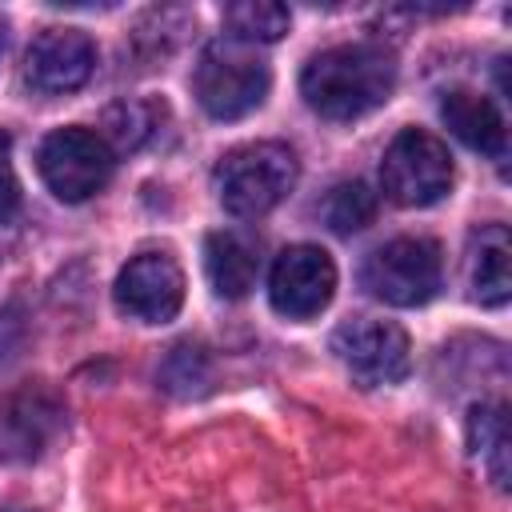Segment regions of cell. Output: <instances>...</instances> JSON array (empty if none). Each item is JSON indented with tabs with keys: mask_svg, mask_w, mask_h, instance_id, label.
I'll return each instance as SVG.
<instances>
[{
	"mask_svg": "<svg viewBox=\"0 0 512 512\" xmlns=\"http://www.w3.org/2000/svg\"><path fill=\"white\" fill-rule=\"evenodd\" d=\"M396 88V60L380 44H336L300 72L304 104L324 120H356L380 108Z\"/></svg>",
	"mask_w": 512,
	"mask_h": 512,
	"instance_id": "1",
	"label": "cell"
},
{
	"mask_svg": "<svg viewBox=\"0 0 512 512\" xmlns=\"http://www.w3.org/2000/svg\"><path fill=\"white\" fill-rule=\"evenodd\" d=\"M268 88H272L268 60L236 36L212 40L200 52L196 72H192V92L200 108L216 120H240L256 112L268 100Z\"/></svg>",
	"mask_w": 512,
	"mask_h": 512,
	"instance_id": "2",
	"label": "cell"
},
{
	"mask_svg": "<svg viewBox=\"0 0 512 512\" xmlns=\"http://www.w3.org/2000/svg\"><path fill=\"white\" fill-rule=\"evenodd\" d=\"M296 176H300V168H296V156L288 144L256 140V144H240L220 156V164L212 172V188L232 216L256 220V216L272 212L292 192Z\"/></svg>",
	"mask_w": 512,
	"mask_h": 512,
	"instance_id": "3",
	"label": "cell"
},
{
	"mask_svg": "<svg viewBox=\"0 0 512 512\" xmlns=\"http://www.w3.org/2000/svg\"><path fill=\"white\" fill-rule=\"evenodd\" d=\"M452 176L456 168H452L444 140L424 128H404L384 148V160H380L384 196L400 208H428L444 200L452 188Z\"/></svg>",
	"mask_w": 512,
	"mask_h": 512,
	"instance_id": "4",
	"label": "cell"
},
{
	"mask_svg": "<svg viewBox=\"0 0 512 512\" xmlns=\"http://www.w3.org/2000/svg\"><path fill=\"white\" fill-rule=\"evenodd\" d=\"M440 248L424 236H396L364 260V288L396 308L428 304L440 288Z\"/></svg>",
	"mask_w": 512,
	"mask_h": 512,
	"instance_id": "5",
	"label": "cell"
},
{
	"mask_svg": "<svg viewBox=\"0 0 512 512\" xmlns=\"http://www.w3.org/2000/svg\"><path fill=\"white\" fill-rule=\"evenodd\" d=\"M36 164H40V176L52 188V196H60L64 204H80L112 180L116 152L104 144L100 132L56 128V132L44 136Z\"/></svg>",
	"mask_w": 512,
	"mask_h": 512,
	"instance_id": "6",
	"label": "cell"
},
{
	"mask_svg": "<svg viewBox=\"0 0 512 512\" xmlns=\"http://www.w3.org/2000/svg\"><path fill=\"white\" fill-rule=\"evenodd\" d=\"M332 352L348 368V376L356 384H364V388H380V384L404 380L408 360H412L408 332L400 324L376 320V316L344 320L332 332Z\"/></svg>",
	"mask_w": 512,
	"mask_h": 512,
	"instance_id": "7",
	"label": "cell"
},
{
	"mask_svg": "<svg viewBox=\"0 0 512 512\" xmlns=\"http://www.w3.org/2000/svg\"><path fill=\"white\" fill-rule=\"evenodd\" d=\"M336 292V264L316 244H292L272 260L268 272V300L288 320H312L332 304Z\"/></svg>",
	"mask_w": 512,
	"mask_h": 512,
	"instance_id": "8",
	"label": "cell"
},
{
	"mask_svg": "<svg viewBox=\"0 0 512 512\" xmlns=\"http://www.w3.org/2000/svg\"><path fill=\"white\" fill-rule=\"evenodd\" d=\"M112 296L124 316L144 324H168L184 304V272L168 252H140L120 268Z\"/></svg>",
	"mask_w": 512,
	"mask_h": 512,
	"instance_id": "9",
	"label": "cell"
},
{
	"mask_svg": "<svg viewBox=\"0 0 512 512\" xmlns=\"http://www.w3.org/2000/svg\"><path fill=\"white\" fill-rule=\"evenodd\" d=\"M96 44L80 28H44L24 52V84L40 96H64L88 84Z\"/></svg>",
	"mask_w": 512,
	"mask_h": 512,
	"instance_id": "10",
	"label": "cell"
},
{
	"mask_svg": "<svg viewBox=\"0 0 512 512\" xmlns=\"http://www.w3.org/2000/svg\"><path fill=\"white\" fill-rule=\"evenodd\" d=\"M440 120L448 124V132L456 140H464L472 152L480 156H492V160H504L508 156V128H504V116L500 108L472 92V88H452L444 92L440 100Z\"/></svg>",
	"mask_w": 512,
	"mask_h": 512,
	"instance_id": "11",
	"label": "cell"
},
{
	"mask_svg": "<svg viewBox=\"0 0 512 512\" xmlns=\"http://www.w3.org/2000/svg\"><path fill=\"white\" fill-rule=\"evenodd\" d=\"M464 272H468V288H472L476 304H484V308L508 304V296H512V240H508L504 224H484L480 232H472Z\"/></svg>",
	"mask_w": 512,
	"mask_h": 512,
	"instance_id": "12",
	"label": "cell"
},
{
	"mask_svg": "<svg viewBox=\"0 0 512 512\" xmlns=\"http://www.w3.org/2000/svg\"><path fill=\"white\" fill-rule=\"evenodd\" d=\"M204 268H208V284L216 296L224 300H240L248 296V288L256 284V244L240 232H212L204 240Z\"/></svg>",
	"mask_w": 512,
	"mask_h": 512,
	"instance_id": "13",
	"label": "cell"
},
{
	"mask_svg": "<svg viewBox=\"0 0 512 512\" xmlns=\"http://www.w3.org/2000/svg\"><path fill=\"white\" fill-rule=\"evenodd\" d=\"M468 444L484 460L492 484L504 492L508 488V416H504V404H472Z\"/></svg>",
	"mask_w": 512,
	"mask_h": 512,
	"instance_id": "14",
	"label": "cell"
},
{
	"mask_svg": "<svg viewBox=\"0 0 512 512\" xmlns=\"http://www.w3.org/2000/svg\"><path fill=\"white\" fill-rule=\"evenodd\" d=\"M320 216H324V224L332 232L352 236V232H360V228L372 224V216H376V192L364 180H340L320 200Z\"/></svg>",
	"mask_w": 512,
	"mask_h": 512,
	"instance_id": "15",
	"label": "cell"
},
{
	"mask_svg": "<svg viewBox=\"0 0 512 512\" xmlns=\"http://www.w3.org/2000/svg\"><path fill=\"white\" fill-rule=\"evenodd\" d=\"M224 24L244 44H272L288 32L292 12L284 4H272V0H240V4L224 8Z\"/></svg>",
	"mask_w": 512,
	"mask_h": 512,
	"instance_id": "16",
	"label": "cell"
},
{
	"mask_svg": "<svg viewBox=\"0 0 512 512\" xmlns=\"http://www.w3.org/2000/svg\"><path fill=\"white\" fill-rule=\"evenodd\" d=\"M144 116V108L140 104H116V108H108V116H104V144L112 148H136L144 136H148V124L140 120Z\"/></svg>",
	"mask_w": 512,
	"mask_h": 512,
	"instance_id": "17",
	"label": "cell"
},
{
	"mask_svg": "<svg viewBox=\"0 0 512 512\" xmlns=\"http://www.w3.org/2000/svg\"><path fill=\"white\" fill-rule=\"evenodd\" d=\"M20 180H16V168H12V136L0 128V224L16 220L20 212Z\"/></svg>",
	"mask_w": 512,
	"mask_h": 512,
	"instance_id": "18",
	"label": "cell"
},
{
	"mask_svg": "<svg viewBox=\"0 0 512 512\" xmlns=\"http://www.w3.org/2000/svg\"><path fill=\"white\" fill-rule=\"evenodd\" d=\"M0 512H24V508H0Z\"/></svg>",
	"mask_w": 512,
	"mask_h": 512,
	"instance_id": "19",
	"label": "cell"
}]
</instances>
